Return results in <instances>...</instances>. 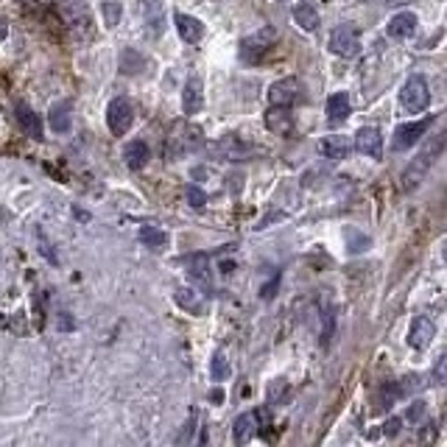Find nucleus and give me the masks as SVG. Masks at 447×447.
Masks as SVG:
<instances>
[{"label":"nucleus","instance_id":"obj_30","mask_svg":"<svg viewBox=\"0 0 447 447\" xmlns=\"http://www.w3.org/2000/svg\"><path fill=\"white\" fill-rule=\"evenodd\" d=\"M28 17H45L51 12V0H17Z\"/></svg>","mask_w":447,"mask_h":447},{"label":"nucleus","instance_id":"obj_36","mask_svg":"<svg viewBox=\"0 0 447 447\" xmlns=\"http://www.w3.org/2000/svg\"><path fill=\"white\" fill-rule=\"evenodd\" d=\"M422 417H425V403H422V400H417V403H411V405L405 408V419H408L411 425L422 422Z\"/></svg>","mask_w":447,"mask_h":447},{"label":"nucleus","instance_id":"obj_20","mask_svg":"<svg viewBox=\"0 0 447 447\" xmlns=\"http://www.w3.org/2000/svg\"><path fill=\"white\" fill-rule=\"evenodd\" d=\"M140 244L152 252H163L168 246V232L163 227H154V224H145L140 230Z\"/></svg>","mask_w":447,"mask_h":447},{"label":"nucleus","instance_id":"obj_38","mask_svg":"<svg viewBox=\"0 0 447 447\" xmlns=\"http://www.w3.org/2000/svg\"><path fill=\"white\" fill-rule=\"evenodd\" d=\"M322 319H325V330H322V344L327 347V344H330V336H333V313H330V311H325V313H322Z\"/></svg>","mask_w":447,"mask_h":447},{"label":"nucleus","instance_id":"obj_15","mask_svg":"<svg viewBox=\"0 0 447 447\" xmlns=\"http://www.w3.org/2000/svg\"><path fill=\"white\" fill-rule=\"evenodd\" d=\"M266 126H268V131H274L280 137H288L293 131V115L288 112V107H271L266 112Z\"/></svg>","mask_w":447,"mask_h":447},{"label":"nucleus","instance_id":"obj_10","mask_svg":"<svg viewBox=\"0 0 447 447\" xmlns=\"http://www.w3.org/2000/svg\"><path fill=\"white\" fill-rule=\"evenodd\" d=\"M433 120H436V118H425V120H417V123H403V126H397L394 140H392V148H394V152H405V148H411V145L428 131V126H430Z\"/></svg>","mask_w":447,"mask_h":447},{"label":"nucleus","instance_id":"obj_32","mask_svg":"<svg viewBox=\"0 0 447 447\" xmlns=\"http://www.w3.org/2000/svg\"><path fill=\"white\" fill-rule=\"evenodd\" d=\"M230 378V361L221 349L212 355V381H227Z\"/></svg>","mask_w":447,"mask_h":447},{"label":"nucleus","instance_id":"obj_19","mask_svg":"<svg viewBox=\"0 0 447 447\" xmlns=\"http://www.w3.org/2000/svg\"><path fill=\"white\" fill-rule=\"evenodd\" d=\"M188 277L193 280V282H199L204 291H210L212 288V282H210V257L207 255H193V257H188Z\"/></svg>","mask_w":447,"mask_h":447},{"label":"nucleus","instance_id":"obj_35","mask_svg":"<svg viewBox=\"0 0 447 447\" xmlns=\"http://www.w3.org/2000/svg\"><path fill=\"white\" fill-rule=\"evenodd\" d=\"M185 199H188L190 207H196V210H201V207L207 204V193H204L201 188H196V185H190V188L185 190Z\"/></svg>","mask_w":447,"mask_h":447},{"label":"nucleus","instance_id":"obj_39","mask_svg":"<svg viewBox=\"0 0 447 447\" xmlns=\"http://www.w3.org/2000/svg\"><path fill=\"white\" fill-rule=\"evenodd\" d=\"M400 425H403V422H400L397 417H392V419L386 422V433H389V436H397V430H400Z\"/></svg>","mask_w":447,"mask_h":447},{"label":"nucleus","instance_id":"obj_21","mask_svg":"<svg viewBox=\"0 0 447 447\" xmlns=\"http://www.w3.org/2000/svg\"><path fill=\"white\" fill-rule=\"evenodd\" d=\"M319 148H322V154L330 157V160H344V157H349L352 143H349L344 134H330L327 140H322Z\"/></svg>","mask_w":447,"mask_h":447},{"label":"nucleus","instance_id":"obj_29","mask_svg":"<svg viewBox=\"0 0 447 447\" xmlns=\"http://www.w3.org/2000/svg\"><path fill=\"white\" fill-rule=\"evenodd\" d=\"M140 12L145 15V20H152V26H157V34L163 31V26H160L163 3H160V0H140Z\"/></svg>","mask_w":447,"mask_h":447},{"label":"nucleus","instance_id":"obj_27","mask_svg":"<svg viewBox=\"0 0 447 447\" xmlns=\"http://www.w3.org/2000/svg\"><path fill=\"white\" fill-rule=\"evenodd\" d=\"M288 394H291V383H288L285 378H274V381H268V386H266V403H271V405H282V403L288 400Z\"/></svg>","mask_w":447,"mask_h":447},{"label":"nucleus","instance_id":"obj_3","mask_svg":"<svg viewBox=\"0 0 447 447\" xmlns=\"http://www.w3.org/2000/svg\"><path fill=\"white\" fill-rule=\"evenodd\" d=\"M62 20L79 39H93L95 37L93 12H90L87 3H82V0H64L62 3Z\"/></svg>","mask_w":447,"mask_h":447},{"label":"nucleus","instance_id":"obj_5","mask_svg":"<svg viewBox=\"0 0 447 447\" xmlns=\"http://www.w3.org/2000/svg\"><path fill=\"white\" fill-rule=\"evenodd\" d=\"M274 42H277V28H271V26H266V28H260L257 34L246 37V39L241 42V56H244V62L257 64V62L271 51Z\"/></svg>","mask_w":447,"mask_h":447},{"label":"nucleus","instance_id":"obj_1","mask_svg":"<svg viewBox=\"0 0 447 447\" xmlns=\"http://www.w3.org/2000/svg\"><path fill=\"white\" fill-rule=\"evenodd\" d=\"M444 143H447V131H436L430 140H428V145L422 148V152L411 160V165H408V171L403 174V190H414L422 179H425V174L433 168V163L441 157V152H444Z\"/></svg>","mask_w":447,"mask_h":447},{"label":"nucleus","instance_id":"obj_7","mask_svg":"<svg viewBox=\"0 0 447 447\" xmlns=\"http://www.w3.org/2000/svg\"><path fill=\"white\" fill-rule=\"evenodd\" d=\"M107 123H109V131L112 134H118V137L126 134L131 129V123H134V107L126 98L109 101V107H107Z\"/></svg>","mask_w":447,"mask_h":447},{"label":"nucleus","instance_id":"obj_6","mask_svg":"<svg viewBox=\"0 0 447 447\" xmlns=\"http://www.w3.org/2000/svg\"><path fill=\"white\" fill-rule=\"evenodd\" d=\"M330 51L336 56H341V59L358 56V51H361V34H358V28L352 23H341L338 28H333V34H330Z\"/></svg>","mask_w":447,"mask_h":447},{"label":"nucleus","instance_id":"obj_12","mask_svg":"<svg viewBox=\"0 0 447 447\" xmlns=\"http://www.w3.org/2000/svg\"><path fill=\"white\" fill-rule=\"evenodd\" d=\"M355 148H358L361 154H366V157L381 160V154H383L381 131H378L375 126H363V129H358V134H355Z\"/></svg>","mask_w":447,"mask_h":447},{"label":"nucleus","instance_id":"obj_14","mask_svg":"<svg viewBox=\"0 0 447 447\" xmlns=\"http://www.w3.org/2000/svg\"><path fill=\"white\" fill-rule=\"evenodd\" d=\"M174 26H176V31H179V37L185 39V42H201V37H204V26H201V20H196L193 15H185V12H176V17H174Z\"/></svg>","mask_w":447,"mask_h":447},{"label":"nucleus","instance_id":"obj_8","mask_svg":"<svg viewBox=\"0 0 447 447\" xmlns=\"http://www.w3.org/2000/svg\"><path fill=\"white\" fill-rule=\"evenodd\" d=\"M302 98V84H300V79H280V82H274L271 87H268V104L271 107H291V104H296Z\"/></svg>","mask_w":447,"mask_h":447},{"label":"nucleus","instance_id":"obj_16","mask_svg":"<svg viewBox=\"0 0 447 447\" xmlns=\"http://www.w3.org/2000/svg\"><path fill=\"white\" fill-rule=\"evenodd\" d=\"M386 31H389V37H394V39H408V37L417 31V15H414V12H397V15L389 20Z\"/></svg>","mask_w":447,"mask_h":447},{"label":"nucleus","instance_id":"obj_4","mask_svg":"<svg viewBox=\"0 0 447 447\" xmlns=\"http://www.w3.org/2000/svg\"><path fill=\"white\" fill-rule=\"evenodd\" d=\"M400 104L405 112L417 115V112H425L428 104H430V90H428V82L425 76H411L400 93Z\"/></svg>","mask_w":447,"mask_h":447},{"label":"nucleus","instance_id":"obj_2","mask_svg":"<svg viewBox=\"0 0 447 447\" xmlns=\"http://www.w3.org/2000/svg\"><path fill=\"white\" fill-rule=\"evenodd\" d=\"M201 143H204V134H201L199 126H193V123H179V126H174V131L168 134L165 154H168L171 160H179V157H185V154L199 152Z\"/></svg>","mask_w":447,"mask_h":447},{"label":"nucleus","instance_id":"obj_40","mask_svg":"<svg viewBox=\"0 0 447 447\" xmlns=\"http://www.w3.org/2000/svg\"><path fill=\"white\" fill-rule=\"evenodd\" d=\"M6 34H9V26H6L3 20H0V39H6Z\"/></svg>","mask_w":447,"mask_h":447},{"label":"nucleus","instance_id":"obj_26","mask_svg":"<svg viewBox=\"0 0 447 447\" xmlns=\"http://www.w3.org/2000/svg\"><path fill=\"white\" fill-rule=\"evenodd\" d=\"M293 20L300 23L302 31H316L319 28V12L313 9V3H296L293 6Z\"/></svg>","mask_w":447,"mask_h":447},{"label":"nucleus","instance_id":"obj_23","mask_svg":"<svg viewBox=\"0 0 447 447\" xmlns=\"http://www.w3.org/2000/svg\"><path fill=\"white\" fill-rule=\"evenodd\" d=\"M174 302H176L182 311L193 313V316L201 313V296H199V291H193V288H176V291H174Z\"/></svg>","mask_w":447,"mask_h":447},{"label":"nucleus","instance_id":"obj_11","mask_svg":"<svg viewBox=\"0 0 447 447\" xmlns=\"http://www.w3.org/2000/svg\"><path fill=\"white\" fill-rule=\"evenodd\" d=\"M182 107H185L188 115H196V112H201V107H204V82H201L199 73H190L188 82H185Z\"/></svg>","mask_w":447,"mask_h":447},{"label":"nucleus","instance_id":"obj_24","mask_svg":"<svg viewBox=\"0 0 447 447\" xmlns=\"http://www.w3.org/2000/svg\"><path fill=\"white\" fill-rule=\"evenodd\" d=\"M123 160H126V165H129L131 171H140V168L148 163V145H145L143 140L129 143L126 152H123Z\"/></svg>","mask_w":447,"mask_h":447},{"label":"nucleus","instance_id":"obj_9","mask_svg":"<svg viewBox=\"0 0 447 447\" xmlns=\"http://www.w3.org/2000/svg\"><path fill=\"white\" fill-rule=\"evenodd\" d=\"M215 152L224 157V160H249L252 154H257V148L252 143H244L238 134H224L218 143H215Z\"/></svg>","mask_w":447,"mask_h":447},{"label":"nucleus","instance_id":"obj_22","mask_svg":"<svg viewBox=\"0 0 447 447\" xmlns=\"http://www.w3.org/2000/svg\"><path fill=\"white\" fill-rule=\"evenodd\" d=\"M257 430V414L249 411V414H241L232 425V433H235V444H246Z\"/></svg>","mask_w":447,"mask_h":447},{"label":"nucleus","instance_id":"obj_25","mask_svg":"<svg viewBox=\"0 0 447 447\" xmlns=\"http://www.w3.org/2000/svg\"><path fill=\"white\" fill-rule=\"evenodd\" d=\"M48 123H51V129H53L56 134L70 131V104H64V101L53 104L51 112H48Z\"/></svg>","mask_w":447,"mask_h":447},{"label":"nucleus","instance_id":"obj_31","mask_svg":"<svg viewBox=\"0 0 447 447\" xmlns=\"http://www.w3.org/2000/svg\"><path fill=\"white\" fill-rule=\"evenodd\" d=\"M143 64H145V59H143L140 53H134V51H126V53H123V59H120V70L126 73V76L143 73Z\"/></svg>","mask_w":447,"mask_h":447},{"label":"nucleus","instance_id":"obj_18","mask_svg":"<svg viewBox=\"0 0 447 447\" xmlns=\"http://www.w3.org/2000/svg\"><path fill=\"white\" fill-rule=\"evenodd\" d=\"M352 107H349V95L347 93H336L327 98V123L336 126V123H344L349 118Z\"/></svg>","mask_w":447,"mask_h":447},{"label":"nucleus","instance_id":"obj_37","mask_svg":"<svg viewBox=\"0 0 447 447\" xmlns=\"http://www.w3.org/2000/svg\"><path fill=\"white\" fill-rule=\"evenodd\" d=\"M433 381L441 386L444 381H447V355H439V361H436V369H433Z\"/></svg>","mask_w":447,"mask_h":447},{"label":"nucleus","instance_id":"obj_34","mask_svg":"<svg viewBox=\"0 0 447 447\" xmlns=\"http://www.w3.org/2000/svg\"><path fill=\"white\" fill-rule=\"evenodd\" d=\"M347 241H349V252L358 255V252H366L369 249V238L366 235H355V230H347Z\"/></svg>","mask_w":447,"mask_h":447},{"label":"nucleus","instance_id":"obj_17","mask_svg":"<svg viewBox=\"0 0 447 447\" xmlns=\"http://www.w3.org/2000/svg\"><path fill=\"white\" fill-rule=\"evenodd\" d=\"M15 115H17V123L23 126V131H26V134H31L34 140H42V120H39V115H37V112H34L28 104L17 101Z\"/></svg>","mask_w":447,"mask_h":447},{"label":"nucleus","instance_id":"obj_33","mask_svg":"<svg viewBox=\"0 0 447 447\" xmlns=\"http://www.w3.org/2000/svg\"><path fill=\"white\" fill-rule=\"evenodd\" d=\"M104 20H107V26L109 28H115L118 23H120V17H123V6L118 3V0H112V3H104Z\"/></svg>","mask_w":447,"mask_h":447},{"label":"nucleus","instance_id":"obj_28","mask_svg":"<svg viewBox=\"0 0 447 447\" xmlns=\"http://www.w3.org/2000/svg\"><path fill=\"white\" fill-rule=\"evenodd\" d=\"M403 397V392H400V386H397V381H389V383H383L381 386V394H378V408H383V411H389L397 400Z\"/></svg>","mask_w":447,"mask_h":447},{"label":"nucleus","instance_id":"obj_13","mask_svg":"<svg viewBox=\"0 0 447 447\" xmlns=\"http://www.w3.org/2000/svg\"><path fill=\"white\" fill-rule=\"evenodd\" d=\"M433 336H436V327H433V322L428 319V316H417L414 322H411V333H408V344L414 347V349H425L430 341H433Z\"/></svg>","mask_w":447,"mask_h":447}]
</instances>
